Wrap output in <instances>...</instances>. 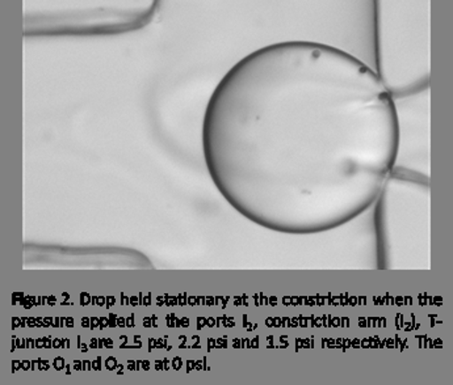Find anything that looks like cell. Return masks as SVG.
Returning <instances> with one entry per match:
<instances>
[{
    "instance_id": "cell-2",
    "label": "cell",
    "mask_w": 453,
    "mask_h": 385,
    "mask_svg": "<svg viewBox=\"0 0 453 385\" xmlns=\"http://www.w3.org/2000/svg\"><path fill=\"white\" fill-rule=\"evenodd\" d=\"M428 178L408 170H393L374 202L377 254L381 269L400 267L403 257L417 245L428 214Z\"/></svg>"
},
{
    "instance_id": "cell-1",
    "label": "cell",
    "mask_w": 453,
    "mask_h": 385,
    "mask_svg": "<svg viewBox=\"0 0 453 385\" xmlns=\"http://www.w3.org/2000/svg\"><path fill=\"white\" fill-rule=\"evenodd\" d=\"M206 170L252 223L317 235L372 208L395 168L400 122L379 72L335 46L284 41L225 74L206 105Z\"/></svg>"
},
{
    "instance_id": "cell-3",
    "label": "cell",
    "mask_w": 453,
    "mask_h": 385,
    "mask_svg": "<svg viewBox=\"0 0 453 385\" xmlns=\"http://www.w3.org/2000/svg\"><path fill=\"white\" fill-rule=\"evenodd\" d=\"M158 3L103 5L67 15H49L48 21H26V36H100L143 28L154 18Z\"/></svg>"
}]
</instances>
